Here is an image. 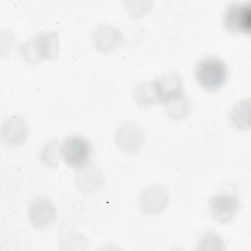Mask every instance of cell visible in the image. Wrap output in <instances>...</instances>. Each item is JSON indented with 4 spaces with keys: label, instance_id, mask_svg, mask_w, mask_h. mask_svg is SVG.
<instances>
[{
    "label": "cell",
    "instance_id": "1",
    "mask_svg": "<svg viewBox=\"0 0 251 251\" xmlns=\"http://www.w3.org/2000/svg\"><path fill=\"white\" fill-rule=\"evenodd\" d=\"M227 74V66L222 59L216 56L202 58L197 63L195 69V77L197 81L201 86L209 90L220 88L226 82Z\"/></svg>",
    "mask_w": 251,
    "mask_h": 251
},
{
    "label": "cell",
    "instance_id": "2",
    "mask_svg": "<svg viewBox=\"0 0 251 251\" xmlns=\"http://www.w3.org/2000/svg\"><path fill=\"white\" fill-rule=\"evenodd\" d=\"M155 99L169 107L184 100L182 82L176 74H167L159 76L151 83Z\"/></svg>",
    "mask_w": 251,
    "mask_h": 251
},
{
    "label": "cell",
    "instance_id": "3",
    "mask_svg": "<svg viewBox=\"0 0 251 251\" xmlns=\"http://www.w3.org/2000/svg\"><path fill=\"white\" fill-rule=\"evenodd\" d=\"M60 153L65 162L72 166L80 168L89 161L92 153V147L89 141L77 134L67 136L60 147Z\"/></svg>",
    "mask_w": 251,
    "mask_h": 251
},
{
    "label": "cell",
    "instance_id": "4",
    "mask_svg": "<svg viewBox=\"0 0 251 251\" xmlns=\"http://www.w3.org/2000/svg\"><path fill=\"white\" fill-rule=\"evenodd\" d=\"M223 24L232 32L249 33L251 24L250 4L247 2H234L229 4L223 15Z\"/></svg>",
    "mask_w": 251,
    "mask_h": 251
},
{
    "label": "cell",
    "instance_id": "5",
    "mask_svg": "<svg viewBox=\"0 0 251 251\" xmlns=\"http://www.w3.org/2000/svg\"><path fill=\"white\" fill-rule=\"evenodd\" d=\"M210 211L215 220L222 223L230 221L239 209V199L236 194L222 191L210 200Z\"/></svg>",
    "mask_w": 251,
    "mask_h": 251
},
{
    "label": "cell",
    "instance_id": "6",
    "mask_svg": "<svg viewBox=\"0 0 251 251\" xmlns=\"http://www.w3.org/2000/svg\"><path fill=\"white\" fill-rule=\"evenodd\" d=\"M58 47V36L56 32H41L25 46V52L24 55H32L37 59L51 58L57 55Z\"/></svg>",
    "mask_w": 251,
    "mask_h": 251
},
{
    "label": "cell",
    "instance_id": "7",
    "mask_svg": "<svg viewBox=\"0 0 251 251\" xmlns=\"http://www.w3.org/2000/svg\"><path fill=\"white\" fill-rule=\"evenodd\" d=\"M56 217V209L47 198H38L29 206L30 221L36 226H46L52 223Z\"/></svg>",
    "mask_w": 251,
    "mask_h": 251
}]
</instances>
